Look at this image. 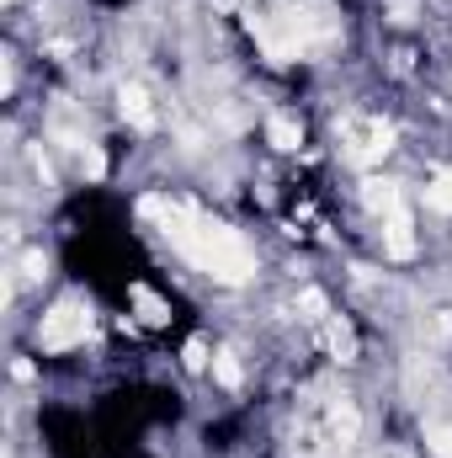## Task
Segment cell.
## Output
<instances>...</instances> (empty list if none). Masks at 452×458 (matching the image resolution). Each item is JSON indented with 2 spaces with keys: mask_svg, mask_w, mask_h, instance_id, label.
I'll return each instance as SVG.
<instances>
[{
  "mask_svg": "<svg viewBox=\"0 0 452 458\" xmlns=\"http://www.w3.org/2000/svg\"><path fill=\"white\" fill-rule=\"evenodd\" d=\"M86 331H91V310H86L80 299H59V304L38 320V342H43V352H70V346L86 342Z\"/></svg>",
  "mask_w": 452,
  "mask_h": 458,
  "instance_id": "cell-2",
  "label": "cell"
},
{
  "mask_svg": "<svg viewBox=\"0 0 452 458\" xmlns=\"http://www.w3.org/2000/svg\"><path fill=\"white\" fill-rule=\"evenodd\" d=\"M213 378L224 384V389H239V362H234V352H213Z\"/></svg>",
  "mask_w": 452,
  "mask_h": 458,
  "instance_id": "cell-9",
  "label": "cell"
},
{
  "mask_svg": "<svg viewBox=\"0 0 452 458\" xmlns=\"http://www.w3.org/2000/svg\"><path fill=\"white\" fill-rule=\"evenodd\" d=\"M331 352H336L340 362H351V357H356V336H351V326H346V320H331Z\"/></svg>",
  "mask_w": 452,
  "mask_h": 458,
  "instance_id": "cell-8",
  "label": "cell"
},
{
  "mask_svg": "<svg viewBox=\"0 0 452 458\" xmlns=\"http://www.w3.org/2000/svg\"><path fill=\"white\" fill-rule=\"evenodd\" d=\"M187 368H208V342H187Z\"/></svg>",
  "mask_w": 452,
  "mask_h": 458,
  "instance_id": "cell-15",
  "label": "cell"
},
{
  "mask_svg": "<svg viewBox=\"0 0 452 458\" xmlns=\"http://www.w3.org/2000/svg\"><path fill=\"white\" fill-rule=\"evenodd\" d=\"M304 310H309V315H325V293H320V288H304Z\"/></svg>",
  "mask_w": 452,
  "mask_h": 458,
  "instance_id": "cell-17",
  "label": "cell"
},
{
  "mask_svg": "<svg viewBox=\"0 0 452 458\" xmlns=\"http://www.w3.org/2000/svg\"><path fill=\"white\" fill-rule=\"evenodd\" d=\"M43 272H48V256L43 250H27L21 256V277H43Z\"/></svg>",
  "mask_w": 452,
  "mask_h": 458,
  "instance_id": "cell-14",
  "label": "cell"
},
{
  "mask_svg": "<svg viewBox=\"0 0 452 458\" xmlns=\"http://www.w3.org/2000/svg\"><path fill=\"white\" fill-rule=\"evenodd\" d=\"M133 304L144 310V320H149V326H160V320H165V304H160L149 288H133Z\"/></svg>",
  "mask_w": 452,
  "mask_h": 458,
  "instance_id": "cell-10",
  "label": "cell"
},
{
  "mask_svg": "<svg viewBox=\"0 0 452 458\" xmlns=\"http://www.w3.org/2000/svg\"><path fill=\"white\" fill-rule=\"evenodd\" d=\"M32 171H38V176H43V187H54V165H48V160H43V149H32Z\"/></svg>",
  "mask_w": 452,
  "mask_h": 458,
  "instance_id": "cell-16",
  "label": "cell"
},
{
  "mask_svg": "<svg viewBox=\"0 0 452 458\" xmlns=\"http://www.w3.org/2000/svg\"><path fill=\"white\" fill-rule=\"evenodd\" d=\"M266 139H272L277 149H298V139H304V133H298V123H293V117L272 113V117H266Z\"/></svg>",
  "mask_w": 452,
  "mask_h": 458,
  "instance_id": "cell-7",
  "label": "cell"
},
{
  "mask_svg": "<svg viewBox=\"0 0 452 458\" xmlns=\"http://www.w3.org/2000/svg\"><path fill=\"white\" fill-rule=\"evenodd\" d=\"M117 107H122V117H128L138 133H149V128H155V107H149V91H144V86L122 81V86H117Z\"/></svg>",
  "mask_w": 452,
  "mask_h": 458,
  "instance_id": "cell-4",
  "label": "cell"
},
{
  "mask_svg": "<svg viewBox=\"0 0 452 458\" xmlns=\"http://www.w3.org/2000/svg\"><path fill=\"white\" fill-rule=\"evenodd\" d=\"M426 448L437 458H452V427H437V421H431V427H426Z\"/></svg>",
  "mask_w": 452,
  "mask_h": 458,
  "instance_id": "cell-11",
  "label": "cell"
},
{
  "mask_svg": "<svg viewBox=\"0 0 452 458\" xmlns=\"http://www.w3.org/2000/svg\"><path fill=\"white\" fill-rule=\"evenodd\" d=\"M426 208L452 214V182H431V187H426Z\"/></svg>",
  "mask_w": 452,
  "mask_h": 458,
  "instance_id": "cell-12",
  "label": "cell"
},
{
  "mask_svg": "<svg viewBox=\"0 0 452 458\" xmlns=\"http://www.w3.org/2000/svg\"><path fill=\"white\" fill-rule=\"evenodd\" d=\"M80 171H86V176H91V182H96V176H102V171H107V160H102V149H96V144H91V149H86V155H80Z\"/></svg>",
  "mask_w": 452,
  "mask_h": 458,
  "instance_id": "cell-13",
  "label": "cell"
},
{
  "mask_svg": "<svg viewBox=\"0 0 452 458\" xmlns=\"http://www.w3.org/2000/svg\"><path fill=\"white\" fill-rule=\"evenodd\" d=\"M331 427H336L340 443H356V432H362V416H356V405H351L346 394H336V400H331Z\"/></svg>",
  "mask_w": 452,
  "mask_h": 458,
  "instance_id": "cell-6",
  "label": "cell"
},
{
  "mask_svg": "<svg viewBox=\"0 0 452 458\" xmlns=\"http://www.w3.org/2000/svg\"><path fill=\"white\" fill-rule=\"evenodd\" d=\"M144 214H160V219H165V234H171V240H176V245H181L208 277H219V283H245V277L255 272L250 245H245L229 225H208V219H197V214L165 203V198H149Z\"/></svg>",
  "mask_w": 452,
  "mask_h": 458,
  "instance_id": "cell-1",
  "label": "cell"
},
{
  "mask_svg": "<svg viewBox=\"0 0 452 458\" xmlns=\"http://www.w3.org/2000/svg\"><path fill=\"white\" fill-rule=\"evenodd\" d=\"M362 203L389 219V214L405 208V192H399V182H389V176H367V182H362Z\"/></svg>",
  "mask_w": 452,
  "mask_h": 458,
  "instance_id": "cell-3",
  "label": "cell"
},
{
  "mask_svg": "<svg viewBox=\"0 0 452 458\" xmlns=\"http://www.w3.org/2000/svg\"><path fill=\"white\" fill-rule=\"evenodd\" d=\"M383 250H389L394 261H405V256H415V234H410V214H405V208L383 219Z\"/></svg>",
  "mask_w": 452,
  "mask_h": 458,
  "instance_id": "cell-5",
  "label": "cell"
}]
</instances>
